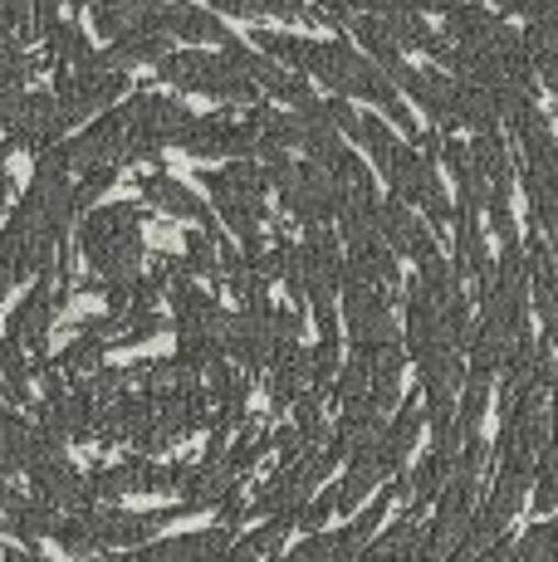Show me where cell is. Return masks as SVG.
<instances>
[{"instance_id":"15","label":"cell","mask_w":558,"mask_h":562,"mask_svg":"<svg viewBox=\"0 0 558 562\" xmlns=\"http://www.w3.org/2000/svg\"><path fill=\"white\" fill-rule=\"evenodd\" d=\"M504 562H558V518L534 528L520 548H510V558Z\"/></svg>"},{"instance_id":"17","label":"cell","mask_w":558,"mask_h":562,"mask_svg":"<svg viewBox=\"0 0 558 562\" xmlns=\"http://www.w3.org/2000/svg\"><path fill=\"white\" fill-rule=\"evenodd\" d=\"M5 562H45V558H30V553H10Z\"/></svg>"},{"instance_id":"4","label":"cell","mask_w":558,"mask_h":562,"mask_svg":"<svg viewBox=\"0 0 558 562\" xmlns=\"http://www.w3.org/2000/svg\"><path fill=\"white\" fill-rule=\"evenodd\" d=\"M181 153L191 157H260V133L255 123H231V117H191L177 137Z\"/></svg>"},{"instance_id":"16","label":"cell","mask_w":558,"mask_h":562,"mask_svg":"<svg viewBox=\"0 0 558 562\" xmlns=\"http://www.w3.org/2000/svg\"><path fill=\"white\" fill-rule=\"evenodd\" d=\"M539 74H544V83H549V89L558 93V49H549V54L539 59Z\"/></svg>"},{"instance_id":"10","label":"cell","mask_w":558,"mask_h":562,"mask_svg":"<svg viewBox=\"0 0 558 562\" xmlns=\"http://www.w3.org/2000/svg\"><path fill=\"white\" fill-rule=\"evenodd\" d=\"M348 323L358 342H392V318L388 304H382V289L348 284Z\"/></svg>"},{"instance_id":"1","label":"cell","mask_w":558,"mask_h":562,"mask_svg":"<svg viewBox=\"0 0 558 562\" xmlns=\"http://www.w3.org/2000/svg\"><path fill=\"white\" fill-rule=\"evenodd\" d=\"M255 49H265V54H275V59L324 79L334 93H358V99L378 103L392 123L416 127L412 117H406L402 99H397L392 74L382 69L378 59H362V54L348 49L343 40H299V35H275V30H255Z\"/></svg>"},{"instance_id":"11","label":"cell","mask_w":558,"mask_h":562,"mask_svg":"<svg viewBox=\"0 0 558 562\" xmlns=\"http://www.w3.org/2000/svg\"><path fill=\"white\" fill-rule=\"evenodd\" d=\"M55 304L59 299L49 294V284H35L30 289V299L10 313V338H20L30 352H45V333H49V318H55Z\"/></svg>"},{"instance_id":"6","label":"cell","mask_w":558,"mask_h":562,"mask_svg":"<svg viewBox=\"0 0 558 562\" xmlns=\"http://www.w3.org/2000/svg\"><path fill=\"white\" fill-rule=\"evenodd\" d=\"M382 509H388V499L378 494V504H372L362 518H353L348 528H338V533H319V538H309L299 553H289V558H279V562H353L358 558V548L368 543V533L378 528V518Z\"/></svg>"},{"instance_id":"7","label":"cell","mask_w":558,"mask_h":562,"mask_svg":"<svg viewBox=\"0 0 558 562\" xmlns=\"http://www.w3.org/2000/svg\"><path fill=\"white\" fill-rule=\"evenodd\" d=\"M225 548H231V533H225V528H207V533L167 538V543L137 548V553H123V558H113V562H216Z\"/></svg>"},{"instance_id":"9","label":"cell","mask_w":558,"mask_h":562,"mask_svg":"<svg viewBox=\"0 0 558 562\" xmlns=\"http://www.w3.org/2000/svg\"><path fill=\"white\" fill-rule=\"evenodd\" d=\"M378 231L388 235V240L397 245L402 255H412V259H432V235H426V225L416 221V211L406 205L402 196H392V201H382L378 205Z\"/></svg>"},{"instance_id":"14","label":"cell","mask_w":558,"mask_h":562,"mask_svg":"<svg viewBox=\"0 0 558 562\" xmlns=\"http://www.w3.org/2000/svg\"><path fill=\"white\" fill-rule=\"evenodd\" d=\"M353 137H358V143L368 147L372 161L382 167V177H388V167L397 161V153H402V143L392 137V127H382L378 117H358V133H353Z\"/></svg>"},{"instance_id":"8","label":"cell","mask_w":558,"mask_h":562,"mask_svg":"<svg viewBox=\"0 0 558 562\" xmlns=\"http://www.w3.org/2000/svg\"><path fill=\"white\" fill-rule=\"evenodd\" d=\"M157 25L167 30L171 40H187V45H225L231 30L221 25L211 10H197V5H153Z\"/></svg>"},{"instance_id":"3","label":"cell","mask_w":558,"mask_h":562,"mask_svg":"<svg viewBox=\"0 0 558 562\" xmlns=\"http://www.w3.org/2000/svg\"><path fill=\"white\" fill-rule=\"evenodd\" d=\"M157 74L177 83L181 93H211L221 103H250L260 99V83L231 59V54H201V49H177L157 59Z\"/></svg>"},{"instance_id":"13","label":"cell","mask_w":558,"mask_h":562,"mask_svg":"<svg viewBox=\"0 0 558 562\" xmlns=\"http://www.w3.org/2000/svg\"><path fill=\"white\" fill-rule=\"evenodd\" d=\"M422 416H426V411H422V406H416V396H412V402H406V406H402V416H397V420H392V426H388V430H382V436H378V440H372V450H378V460H382V464H388V474H392V470H397V464H402V460H406V450H412L416 430H422Z\"/></svg>"},{"instance_id":"5","label":"cell","mask_w":558,"mask_h":562,"mask_svg":"<svg viewBox=\"0 0 558 562\" xmlns=\"http://www.w3.org/2000/svg\"><path fill=\"white\" fill-rule=\"evenodd\" d=\"M388 181H392L397 196H402L406 205H422V211L432 215L436 225H446V221H450V211H446V191H442V181H436L432 161L416 157L412 147H402V153H397V161L388 167Z\"/></svg>"},{"instance_id":"2","label":"cell","mask_w":558,"mask_h":562,"mask_svg":"<svg viewBox=\"0 0 558 562\" xmlns=\"http://www.w3.org/2000/svg\"><path fill=\"white\" fill-rule=\"evenodd\" d=\"M79 245L89 255V265L103 274V284L137 274L143 259V211L137 205H109V211L89 215L79 231Z\"/></svg>"},{"instance_id":"12","label":"cell","mask_w":558,"mask_h":562,"mask_svg":"<svg viewBox=\"0 0 558 562\" xmlns=\"http://www.w3.org/2000/svg\"><path fill=\"white\" fill-rule=\"evenodd\" d=\"M137 187H143V196H147V201H157V205H163L167 215H187V221H207L211 231H216V221H211V211H207V205H201L197 196H191V191L181 187V181H171V177H163V171H157V177H143V181H137Z\"/></svg>"}]
</instances>
